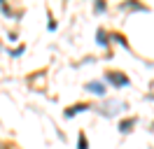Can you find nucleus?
Here are the masks:
<instances>
[{"label": "nucleus", "instance_id": "39448f33", "mask_svg": "<svg viewBox=\"0 0 154 149\" xmlns=\"http://www.w3.org/2000/svg\"><path fill=\"white\" fill-rule=\"evenodd\" d=\"M79 149H87V135L79 133Z\"/></svg>", "mask_w": 154, "mask_h": 149}, {"label": "nucleus", "instance_id": "f257e3e1", "mask_svg": "<svg viewBox=\"0 0 154 149\" xmlns=\"http://www.w3.org/2000/svg\"><path fill=\"white\" fill-rule=\"evenodd\" d=\"M107 82H110V84H117V86H126L128 79H126L122 72H107Z\"/></svg>", "mask_w": 154, "mask_h": 149}, {"label": "nucleus", "instance_id": "20e7f679", "mask_svg": "<svg viewBox=\"0 0 154 149\" xmlns=\"http://www.w3.org/2000/svg\"><path fill=\"white\" fill-rule=\"evenodd\" d=\"M82 110H89V105H84V102H82V105H77V107H70V110L66 112V117H72L75 112H82Z\"/></svg>", "mask_w": 154, "mask_h": 149}, {"label": "nucleus", "instance_id": "f03ea898", "mask_svg": "<svg viewBox=\"0 0 154 149\" xmlns=\"http://www.w3.org/2000/svg\"><path fill=\"white\" fill-rule=\"evenodd\" d=\"M87 89L91 93H98V96H103V93H105V86H103V84H98V82H89Z\"/></svg>", "mask_w": 154, "mask_h": 149}, {"label": "nucleus", "instance_id": "7ed1b4c3", "mask_svg": "<svg viewBox=\"0 0 154 149\" xmlns=\"http://www.w3.org/2000/svg\"><path fill=\"white\" fill-rule=\"evenodd\" d=\"M133 126H135V119H126V121H122V123H119V130H122V133H128Z\"/></svg>", "mask_w": 154, "mask_h": 149}]
</instances>
